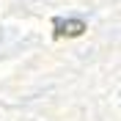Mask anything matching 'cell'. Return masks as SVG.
<instances>
[{
    "mask_svg": "<svg viewBox=\"0 0 121 121\" xmlns=\"http://www.w3.org/2000/svg\"><path fill=\"white\" fill-rule=\"evenodd\" d=\"M85 30V22L83 19H55V36H66V39H74V36H83Z\"/></svg>",
    "mask_w": 121,
    "mask_h": 121,
    "instance_id": "1",
    "label": "cell"
}]
</instances>
